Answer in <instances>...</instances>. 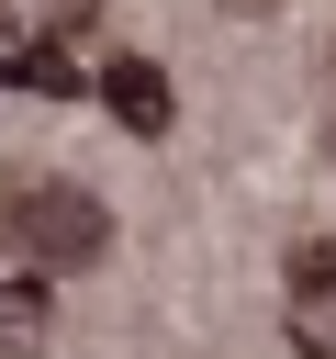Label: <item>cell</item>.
<instances>
[{
	"label": "cell",
	"instance_id": "obj_1",
	"mask_svg": "<svg viewBox=\"0 0 336 359\" xmlns=\"http://www.w3.org/2000/svg\"><path fill=\"white\" fill-rule=\"evenodd\" d=\"M0 236L22 247V269H90L112 247V213L78 180H11L0 191Z\"/></svg>",
	"mask_w": 336,
	"mask_h": 359
},
{
	"label": "cell",
	"instance_id": "obj_2",
	"mask_svg": "<svg viewBox=\"0 0 336 359\" xmlns=\"http://www.w3.org/2000/svg\"><path fill=\"white\" fill-rule=\"evenodd\" d=\"M280 325H291L302 359H336V236L291 258V303H280Z\"/></svg>",
	"mask_w": 336,
	"mask_h": 359
},
{
	"label": "cell",
	"instance_id": "obj_3",
	"mask_svg": "<svg viewBox=\"0 0 336 359\" xmlns=\"http://www.w3.org/2000/svg\"><path fill=\"white\" fill-rule=\"evenodd\" d=\"M101 101H112V123H123V135H168V112H179L157 56H112V67H101Z\"/></svg>",
	"mask_w": 336,
	"mask_h": 359
},
{
	"label": "cell",
	"instance_id": "obj_4",
	"mask_svg": "<svg viewBox=\"0 0 336 359\" xmlns=\"http://www.w3.org/2000/svg\"><path fill=\"white\" fill-rule=\"evenodd\" d=\"M90 22H101V0H0V45H67Z\"/></svg>",
	"mask_w": 336,
	"mask_h": 359
},
{
	"label": "cell",
	"instance_id": "obj_5",
	"mask_svg": "<svg viewBox=\"0 0 336 359\" xmlns=\"http://www.w3.org/2000/svg\"><path fill=\"white\" fill-rule=\"evenodd\" d=\"M45 337V280H11L0 292V348H34Z\"/></svg>",
	"mask_w": 336,
	"mask_h": 359
}]
</instances>
